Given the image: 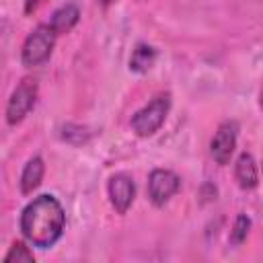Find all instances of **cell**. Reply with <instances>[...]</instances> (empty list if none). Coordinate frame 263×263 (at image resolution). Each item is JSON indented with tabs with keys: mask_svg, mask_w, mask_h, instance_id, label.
<instances>
[{
	"mask_svg": "<svg viewBox=\"0 0 263 263\" xmlns=\"http://www.w3.org/2000/svg\"><path fill=\"white\" fill-rule=\"evenodd\" d=\"M66 228V212L62 203L49 195L43 193L29 201L21 214V232L25 240L37 249H49L53 247Z\"/></svg>",
	"mask_w": 263,
	"mask_h": 263,
	"instance_id": "6da1fadb",
	"label": "cell"
},
{
	"mask_svg": "<svg viewBox=\"0 0 263 263\" xmlns=\"http://www.w3.org/2000/svg\"><path fill=\"white\" fill-rule=\"evenodd\" d=\"M55 39L58 33L51 29L49 23H41L37 25L25 39L23 49H21V60L27 68H35L45 64L51 58V51L55 47Z\"/></svg>",
	"mask_w": 263,
	"mask_h": 263,
	"instance_id": "7a4b0ae2",
	"label": "cell"
},
{
	"mask_svg": "<svg viewBox=\"0 0 263 263\" xmlns=\"http://www.w3.org/2000/svg\"><path fill=\"white\" fill-rule=\"evenodd\" d=\"M171 111V95L162 92L156 95L150 103H146L142 109H138L132 117V129L140 138H150L154 136L162 123L166 121V115Z\"/></svg>",
	"mask_w": 263,
	"mask_h": 263,
	"instance_id": "3957f363",
	"label": "cell"
},
{
	"mask_svg": "<svg viewBox=\"0 0 263 263\" xmlns=\"http://www.w3.org/2000/svg\"><path fill=\"white\" fill-rule=\"evenodd\" d=\"M37 101V82L33 78H23L16 88L10 92V99L6 103V121L8 125H16L21 123L31 109L35 107Z\"/></svg>",
	"mask_w": 263,
	"mask_h": 263,
	"instance_id": "277c9868",
	"label": "cell"
},
{
	"mask_svg": "<svg viewBox=\"0 0 263 263\" xmlns=\"http://www.w3.org/2000/svg\"><path fill=\"white\" fill-rule=\"evenodd\" d=\"M181 189V177L168 168H154L148 177V197L156 208H162Z\"/></svg>",
	"mask_w": 263,
	"mask_h": 263,
	"instance_id": "5b68a950",
	"label": "cell"
},
{
	"mask_svg": "<svg viewBox=\"0 0 263 263\" xmlns=\"http://www.w3.org/2000/svg\"><path fill=\"white\" fill-rule=\"evenodd\" d=\"M236 138H238V123L234 119L224 121L218 125L212 142H210V154L218 164H228L234 148H236Z\"/></svg>",
	"mask_w": 263,
	"mask_h": 263,
	"instance_id": "8992f818",
	"label": "cell"
},
{
	"mask_svg": "<svg viewBox=\"0 0 263 263\" xmlns=\"http://www.w3.org/2000/svg\"><path fill=\"white\" fill-rule=\"evenodd\" d=\"M107 193H109V199H111V205L115 208V212L125 214L132 208L134 199H136V183L129 175L117 173L109 179Z\"/></svg>",
	"mask_w": 263,
	"mask_h": 263,
	"instance_id": "52a82bcc",
	"label": "cell"
},
{
	"mask_svg": "<svg viewBox=\"0 0 263 263\" xmlns=\"http://www.w3.org/2000/svg\"><path fill=\"white\" fill-rule=\"evenodd\" d=\"M234 177L242 189H255L259 185L257 162L251 152H242L234 162Z\"/></svg>",
	"mask_w": 263,
	"mask_h": 263,
	"instance_id": "ba28073f",
	"label": "cell"
},
{
	"mask_svg": "<svg viewBox=\"0 0 263 263\" xmlns=\"http://www.w3.org/2000/svg\"><path fill=\"white\" fill-rule=\"evenodd\" d=\"M43 173H45V164L41 160V156H33L27 160L23 173H21V191L25 195L33 193L39 185H41V179H43Z\"/></svg>",
	"mask_w": 263,
	"mask_h": 263,
	"instance_id": "9c48e42d",
	"label": "cell"
},
{
	"mask_svg": "<svg viewBox=\"0 0 263 263\" xmlns=\"http://www.w3.org/2000/svg\"><path fill=\"white\" fill-rule=\"evenodd\" d=\"M78 21H80V10H78V6H76V4H64V6H60V8L51 14L49 25H51V29H53L58 35H64V33H70V31L76 27Z\"/></svg>",
	"mask_w": 263,
	"mask_h": 263,
	"instance_id": "30bf717a",
	"label": "cell"
},
{
	"mask_svg": "<svg viewBox=\"0 0 263 263\" xmlns=\"http://www.w3.org/2000/svg\"><path fill=\"white\" fill-rule=\"evenodd\" d=\"M154 62H156V49L148 43H138L129 58V70L136 74H144L154 66Z\"/></svg>",
	"mask_w": 263,
	"mask_h": 263,
	"instance_id": "8fae6325",
	"label": "cell"
},
{
	"mask_svg": "<svg viewBox=\"0 0 263 263\" xmlns=\"http://www.w3.org/2000/svg\"><path fill=\"white\" fill-rule=\"evenodd\" d=\"M92 132L86 125H78V123H66L62 127V140L72 144V146H82L90 140Z\"/></svg>",
	"mask_w": 263,
	"mask_h": 263,
	"instance_id": "7c38bea8",
	"label": "cell"
},
{
	"mask_svg": "<svg viewBox=\"0 0 263 263\" xmlns=\"http://www.w3.org/2000/svg\"><path fill=\"white\" fill-rule=\"evenodd\" d=\"M249 230H251V218L247 214H238L236 220H234V226L230 230V242L232 245H242L249 236Z\"/></svg>",
	"mask_w": 263,
	"mask_h": 263,
	"instance_id": "4fadbf2b",
	"label": "cell"
},
{
	"mask_svg": "<svg viewBox=\"0 0 263 263\" xmlns=\"http://www.w3.org/2000/svg\"><path fill=\"white\" fill-rule=\"evenodd\" d=\"M4 261L6 263H33L35 261V255H33V251L25 245V242H14L12 247H10V251L4 255Z\"/></svg>",
	"mask_w": 263,
	"mask_h": 263,
	"instance_id": "5bb4252c",
	"label": "cell"
},
{
	"mask_svg": "<svg viewBox=\"0 0 263 263\" xmlns=\"http://www.w3.org/2000/svg\"><path fill=\"white\" fill-rule=\"evenodd\" d=\"M43 4H45V0H25V14H33V12H37Z\"/></svg>",
	"mask_w": 263,
	"mask_h": 263,
	"instance_id": "9a60e30c",
	"label": "cell"
},
{
	"mask_svg": "<svg viewBox=\"0 0 263 263\" xmlns=\"http://www.w3.org/2000/svg\"><path fill=\"white\" fill-rule=\"evenodd\" d=\"M109 2H113V0H101V4H109Z\"/></svg>",
	"mask_w": 263,
	"mask_h": 263,
	"instance_id": "2e32d148",
	"label": "cell"
}]
</instances>
